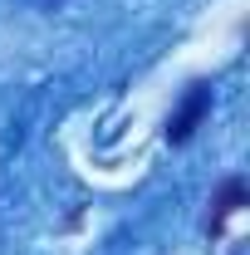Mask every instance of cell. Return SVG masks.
Listing matches in <instances>:
<instances>
[{
	"label": "cell",
	"instance_id": "cell-1",
	"mask_svg": "<svg viewBox=\"0 0 250 255\" xmlns=\"http://www.w3.org/2000/svg\"><path fill=\"white\" fill-rule=\"evenodd\" d=\"M206 113H211V89H206V84H191L187 94H182V103H177V113L167 118V142H172V147L191 142V132L201 128Z\"/></svg>",
	"mask_w": 250,
	"mask_h": 255
},
{
	"label": "cell",
	"instance_id": "cell-2",
	"mask_svg": "<svg viewBox=\"0 0 250 255\" xmlns=\"http://www.w3.org/2000/svg\"><path fill=\"white\" fill-rule=\"evenodd\" d=\"M246 201H250L246 182H241V177H226V182H221V191L211 196V216H206V236H221V231H226V221H231V216H236V211H241Z\"/></svg>",
	"mask_w": 250,
	"mask_h": 255
}]
</instances>
